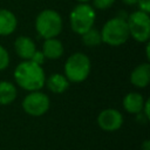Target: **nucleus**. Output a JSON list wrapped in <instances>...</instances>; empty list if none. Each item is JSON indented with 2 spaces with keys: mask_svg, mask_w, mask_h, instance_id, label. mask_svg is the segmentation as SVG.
Here are the masks:
<instances>
[{
  "mask_svg": "<svg viewBox=\"0 0 150 150\" xmlns=\"http://www.w3.org/2000/svg\"><path fill=\"white\" fill-rule=\"evenodd\" d=\"M16 84L27 91L41 90L45 87L46 74L42 66L30 61L23 60L20 62L13 73Z\"/></svg>",
  "mask_w": 150,
  "mask_h": 150,
  "instance_id": "nucleus-1",
  "label": "nucleus"
},
{
  "mask_svg": "<svg viewBox=\"0 0 150 150\" xmlns=\"http://www.w3.org/2000/svg\"><path fill=\"white\" fill-rule=\"evenodd\" d=\"M100 33H101L102 42L111 47L122 46L130 38L127 20L125 18L122 16H115L112 19H109L103 25Z\"/></svg>",
  "mask_w": 150,
  "mask_h": 150,
  "instance_id": "nucleus-2",
  "label": "nucleus"
},
{
  "mask_svg": "<svg viewBox=\"0 0 150 150\" xmlns=\"http://www.w3.org/2000/svg\"><path fill=\"white\" fill-rule=\"evenodd\" d=\"M91 69V62L90 59L81 52H76L68 56V59L64 62L63 71L64 76L68 79L71 83H80L87 80V77L90 74Z\"/></svg>",
  "mask_w": 150,
  "mask_h": 150,
  "instance_id": "nucleus-3",
  "label": "nucleus"
},
{
  "mask_svg": "<svg viewBox=\"0 0 150 150\" xmlns=\"http://www.w3.org/2000/svg\"><path fill=\"white\" fill-rule=\"evenodd\" d=\"M63 27V20L60 13L54 9L47 8L41 11L35 18V29L38 34L46 39L56 38Z\"/></svg>",
  "mask_w": 150,
  "mask_h": 150,
  "instance_id": "nucleus-4",
  "label": "nucleus"
},
{
  "mask_svg": "<svg viewBox=\"0 0 150 150\" xmlns=\"http://www.w3.org/2000/svg\"><path fill=\"white\" fill-rule=\"evenodd\" d=\"M96 20V12L94 7L89 4L76 5L69 14L70 28L74 33L82 35L87 30L94 27Z\"/></svg>",
  "mask_w": 150,
  "mask_h": 150,
  "instance_id": "nucleus-5",
  "label": "nucleus"
},
{
  "mask_svg": "<svg viewBox=\"0 0 150 150\" xmlns=\"http://www.w3.org/2000/svg\"><path fill=\"white\" fill-rule=\"evenodd\" d=\"M127 25L130 36L137 42H148L150 39V16L149 13L139 9L128 15Z\"/></svg>",
  "mask_w": 150,
  "mask_h": 150,
  "instance_id": "nucleus-6",
  "label": "nucleus"
},
{
  "mask_svg": "<svg viewBox=\"0 0 150 150\" xmlns=\"http://www.w3.org/2000/svg\"><path fill=\"white\" fill-rule=\"evenodd\" d=\"M50 107V100L47 94L41 90L29 91L22 100V109L26 114L33 117L45 115Z\"/></svg>",
  "mask_w": 150,
  "mask_h": 150,
  "instance_id": "nucleus-7",
  "label": "nucleus"
},
{
  "mask_svg": "<svg viewBox=\"0 0 150 150\" xmlns=\"http://www.w3.org/2000/svg\"><path fill=\"white\" fill-rule=\"evenodd\" d=\"M97 124L104 131H116L123 124V115L117 109L107 108L98 114Z\"/></svg>",
  "mask_w": 150,
  "mask_h": 150,
  "instance_id": "nucleus-8",
  "label": "nucleus"
},
{
  "mask_svg": "<svg viewBox=\"0 0 150 150\" xmlns=\"http://www.w3.org/2000/svg\"><path fill=\"white\" fill-rule=\"evenodd\" d=\"M130 82L136 88H145L150 82V63L143 62L136 66L130 73Z\"/></svg>",
  "mask_w": 150,
  "mask_h": 150,
  "instance_id": "nucleus-9",
  "label": "nucleus"
},
{
  "mask_svg": "<svg viewBox=\"0 0 150 150\" xmlns=\"http://www.w3.org/2000/svg\"><path fill=\"white\" fill-rule=\"evenodd\" d=\"M14 50L22 60H30L34 53L38 50L35 42L26 35H20L14 41Z\"/></svg>",
  "mask_w": 150,
  "mask_h": 150,
  "instance_id": "nucleus-10",
  "label": "nucleus"
},
{
  "mask_svg": "<svg viewBox=\"0 0 150 150\" xmlns=\"http://www.w3.org/2000/svg\"><path fill=\"white\" fill-rule=\"evenodd\" d=\"M18 19L13 12L6 8H0V35L7 36L15 32Z\"/></svg>",
  "mask_w": 150,
  "mask_h": 150,
  "instance_id": "nucleus-11",
  "label": "nucleus"
},
{
  "mask_svg": "<svg viewBox=\"0 0 150 150\" xmlns=\"http://www.w3.org/2000/svg\"><path fill=\"white\" fill-rule=\"evenodd\" d=\"M144 102H145V100H144V97L141 93L130 91L123 97L122 104H123V108L127 112L137 115L138 112L142 111Z\"/></svg>",
  "mask_w": 150,
  "mask_h": 150,
  "instance_id": "nucleus-12",
  "label": "nucleus"
},
{
  "mask_svg": "<svg viewBox=\"0 0 150 150\" xmlns=\"http://www.w3.org/2000/svg\"><path fill=\"white\" fill-rule=\"evenodd\" d=\"M45 86H47L48 90L52 91L53 94H62L69 88L70 82L63 74L54 73L50 74L48 77H46Z\"/></svg>",
  "mask_w": 150,
  "mask_h": 150,
  "instance_id": "nucleus-13",
  "label": "nucleus"
},
{
  "mask_svg": "<svg viewBox=\"0 0 150 150\" xmlns=\"http://www.w3.org/2000/svg\"><path fill=\"white\" fill-rule=\"evenodd\" d=\"M42 54L45 55L46 59L48 60H57L63 55L64 48L62 42L56 39V38H52V39H46L43 41L42 45Z\"/></svg>",
  "mask_w": 150,
  "mask_h": 150,
  "instance_id": "nucleus-14",
  "label": "nucleus"
},
{
  "mask_svg": "<svg viewBox=\"0 0 150 150\" xmlns=\"http://www.w3.org/2000/svg\"><path fill=\"white\" fill-rule=\"evenodd\" d=\"M18 90L15 84L9 81H0V104L8 105L16 98Z\"/></svg>",
  "mask_w": 150,
  "mask_h": 150,
  "instance_id": "nucleus-15",
  "label": "nucleus"
},
{
  "mask_svg": "<svg viewBox=\"0 0 150 150\" xmlns=\"http://www.w3.org/2000/svg\"><path fill=\"white\" fill-rule=\"evenodd\" d=\"M81 40H82V43L89 48H93V47H97L98 45H101L102 42V39H101V33L100 30L95 29L94 27L90 28L89 30H87L86 33H83L81 35Z\"/></svg>",
  "mask_w": 150,
  "mask_h": 150,
  "instance_id": "nucleus-16",
  "label": "nucleus"
},
{
  "mask_svg": "<svg viewBox=\"0 0 150 150\" xmlns=\"http://www.w3.org/2000/svg\"><path fill=\"white\" fill-rule=\"evenodd\" d=\"M9 62H11V57L7 49L2 45H0V71L5 70L9 66Z\"/></svg>",
  "mask_w": 150,
  "mask_h": 150,
  "instance_id": "nucleus-17",
  "label": "nucleus"
},
{
  "mask_svg": "<svg viewBox=\"0 0 150 150\" xmlns=\"http://www.w3.org/2000/svg\"><path fill=\"white\" fill-rule=\"evenodd\" d=\"M93 1V7L95 9H98V11H105V9H109L116 0H91Z\"/></svg>",
  "mask_w": 150,
  "mask_h": 150,
  "instance_id": "nucleus-18",
  "label": "nucleus"
},
{
  "mask_svg": "<svg viewBox=\"0 0 150 150\" xmlns=\"http://www.w3.org/2000/svg\"><path fill=\"white\" fill-rule=\"evenodd\" d=\"M45 60H46V57H45V55L42 54L41 50H36V52L34 53V55L32 56V59H30V61H33V62H35V63H38V64H40V66L43 64Z\"/></svg>",
  "mask_w": 150,
  "mask_h": 150,
  "instance_id": "nucleus-19",
  "label": "nucleus"
},
{
  "mask_svg": "<svg viewBox=\"0 0 150 150\" xmlns=\"http://www.w3.org/2000/svg\"><path fill=\"white\" fill-rule=\"evenodd\" d=\"M138 9L145 13H150V0H137Z\"/></svg>",
  "mask_w": 150,
  "mask_h": 150,
  "instance_id": "nucleus-20",
  "label": "nucleus"
},
{
  "mask_svg": "<svg viewBox=\"0 0 150 150\" xmlns=\"http://www.w3.org/2000/svg\"><path fill=\"white\" fill-rule=\"evenodd\" d=\"M149 107H150V100L148 98V100H145V102H144V105H143V109H142V112H143V115L149 120L150 118V109H149Z\"/></svg>",
  "mask_w": 150,
  "mask_h": 150,
  "instance_id": "nucleus-21",
  "label": "nucleus"
},
{
  "mask_svg": "<svg viewBox=\"0 0 150 150\" xmlns=\"http://www.w3.org/2000/svg\"><path fill=\"white\" fill-rule=\"evenodd\" d=\"M142 150H150V141L145 139L142 144Z\"/></svg>",
  "mask_w": 150,
  "mask_h": 150,
  "instance_id": "nucleus-22",
  "label": "nucleus"
},
{
  "mask_svg": "<svg viewBox=\"0 0 150 150\" xmlns=\"http://www.w3.org/2000/svg\"><path fill=\"white\" fill-rule=\"evenodd\" d=\"M122 2H124L128 6H134L137 4V0H122Z\"/></svg>",
  "mask_w": 150,
  "mask_h": 150,
  "instance_id": "nucleus-23",
  "label": "nucleus"
},
{
  "mask_svg": "<svg viewBox=\"0 0 150 150\" xmlns=\"http://www.w3.org/2000/svg\"><path fill=\"white\" fill-rule=\"evenodd\" d=\"M79 4H88L89 1H91V0H76Z\"/></svg>",
  "mask_w": 150,
  "mask_h": 150,
  "instance_id": "nucleus-24",
  "label": "nucleus"
}]
</instances>
